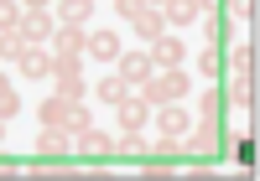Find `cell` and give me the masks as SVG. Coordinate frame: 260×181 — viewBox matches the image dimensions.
I'll list each match as a JSON object with an SVG mask.
<instances>
[{"instance_id":"f1b7e54d","label":"cell","mask_w":260,"mask_h":181,"mask_svg":"<svg viewBox=\"0 0 260 181\" xmlns=\"http://www.w3.org/2000/svg\"><path fill=\"white\" fill-rule=\"evenodd\" d=\"M219 6H224V0H198V11H203V16H213Z\"/></svg>"},{"instance_id":"3957f363","label":"cell","mask_w":260,"mask_h":181,"mask_svg":"<svg viewBox=\"0 0 260 181\" xmlns=\"http://www.w3.org/2000/svg\"><path fill=\"white\" fill-rule=\"evenodd\" d=\"M224 104H234V109H255V73L250 67H229L224 73Z\"/></svg>"},{"instance_id":"603a6c76","label":"cell","mask_w":260,"mask_h":181,"mask_svg":"<svg viewBox=\"0 0 260 181\" xmlns=\"http://www.w3.org/2000/svg\"><path fill=\"white\" fill-rule=\"evenodd\" d=\"M57 88H52V94L57 99H68V104H83V73H68V78H52Z\"/></svg>"},{"instance_id":"9a60e30c","label":"cell","mask_w":260,"mask_h":181,"mask_svg":"<svg viewBox=\"0 0 260 181\" xmlns=\"http://www.w3.org/2000/svg\"><path fill=\"white\" fill-rule=\"evenodd\" d=\"M37 155H47V161L73 155V134H68V129H42V134H37Z\"/></svg>"},{"instance_id":"8fae6325","label":"cell","mask_w":260,"mask_h":181,"mask_svg":"<svg viewBox=\"0 0 260 181\" xmlns=\"http://www.w3.org/2000/svg\"><path fill=\"white\" fill-rule=\"evenodd\" d=\"M16 73L26 78V83H42V78H52V52H47V47H26V57L16 62Z\"/></svg>"},{"instance_id":"6da1fadb","label":"cell","mask_w":260,"mask_h":181,"mask_svg":"<svg viewBox=\"0 0 260 181\" xmlns=\"http://www.w3.org/2000/svg\"><path fill=\"white\" fill-rule=\"evenodd\" d=\"M187 88H192V78H187V67H156L136 94L151 104V109H161V104H182L187 99Z\"/></svg>"},{"instance_id":"d4e9b609","label":"cell","mask_w":260,"mask_h":181,"mask_svg":"<svg viewBox=\"0 0 260 181\" xmlns=\"http://www.w3.org/2000/svg\"><path fill=\"white\" fill-rule=\"evenodd\" d=\"M6 26H21V0H0V31Z\"/></svg>"},{"instance_id":"d6986e66","label":"cell","mask_w":260,"mask_h":181,"mask_svg":"<svg viewBox=\"0 0 260 181\" xmlns=\"http://www.w3.org/2000/svg\"><path fill=\"white\" fill-rule=\"evenodd\" d=\"M26 47H31V41H26V31H21V26H6V31H0V62H21V57H26Z\"/></svg>"},{"instance_id":"7c38bea8","label":"cell","mask_w":260,"mask_h":181,"mask_svg":"<svg viewBox=\"0 0 260 181\" xmlns=\"http://www.w3.org/2000/svg\"><path fill=\"white\" fill-rule=\"evenodd\" d=\"M68 119H73V104L68 99H57V94L42 99V109H37V124L42 129H68Z\"/></svg>"},{"instance_id":"44dd1931","label":"cell","mask_w":260,"mask_h":181,"mask_svg":"<svg viewBox=\"0 0 260 181\" xmlns=\"http://www.w3.org/2000/svg\"><path fill=\"white\" fill-rule=\"evenodd\" d=\"M16 114H21V94H16V83L0 73V124H11Z\"/></svg>"},{"instance_id":"5b68a950","label":"cell","mask_w":260,"mask_h":181,"mask_svg":"<svg viewBox=\"0 0 260 181\" xmlns=\"http://www.w3.org/2000/svg\"><path fill=\"white\" fill-rule=\"evenodd\" d=\"M151 124H156L167 140H182V134L192 129V114H187L182 104H161V109H151Z\"/></svg>"},{"instance_id":"83f0119b","label":"cell","mask_w":260,"mask_h":181,"mask_svg":"<svg viewBox=\"0 0 260 181\" xmlns=\"http://www.w3.org/2000/svg\"><path fill=\"white\" fill-rule=\"evenodd\" d=\"M21 11H52V0H21Z\"/></svg>"},{"instance_id":"7a4b0ae2","label":"cell","mask_w":260,"mask_h":181,"mask_svg":"<svg viewBox=\"0 0 260 181\" xmlns=\"http://www.w3.org/2000/svg\"><path fill=\"white\" fill-rule=\"evenodd\" d=\"M73 155H83V161H110V155H115V140H110L99 124H89V129L73 134Z\"/></svg>"},{"instance_id":"4dcf8cb0","label":"cell","mask_w":260,"mask_h":181,"mask_svg":"<svg viewBox=\"0 0 260 181\" xmlns=\"http://www.w3.org/2000/svg\"><path fill=\"white\" fill-rule=\"evenodd\" d=\"M0 140H6V124H0Z\"/></svg>"},{"instance_id":"7402d4cb","label":"cell","mask_w":260,"mask_h":181,"mask_svg":"<svg viewBox=\"0 0 260 181\" xmlns=\"http://www.w3.org/2000/svg\"><path fill=\"white\" fill-rule=\"evenodd\" d=\"M125 94H136V88H125V83H120L115 73H110V78H99V83H94V99H99V104H110V109H115V104H120Z\"/></svg>"},{"instance_id":"ffe728a7","label":"cell","mask_w":260,"mask_h":181,"mask_svg":"<svg viewBox=\"0 0 260 181\" xmlns=\"http://www.w3.org/2000/svg\"><path fill=\"white\" fill-rule=\"evenodd\" d=\"M224 73H229L224 52H219V47H208V52L198 57V78H203V83H224Z\"/></svg>"},{"instance_id":"4fadbf2b","label":"cell","mask_w":260,"mask_h":181,"mask_svg":"<svg viewBox=\"0 0 260 181\" xmlns=\"http://www.w3.org/2000/svg\"><path fill=\"white\" fill-rule=\"evenodd\" d=\"M213 150H219V129H187L182 134V155H198V161H213Z\"/></svg>"},{"instance_id":"ac0fdd59","label":"cell","mask_w":260,"mask_h":181,"mask_svg":"<svg viewBox=\"0 0 260 181\" xmlns=\"http://www.w3.org/2000/svg\"><path fill=\"white\" fill-rule=\"evenodd\" d=\"M57 21H68V26H89L94 21V0H57Z\"/></svg>"},{"instance_id":"30bf717a","label":"cell","mask_w":260,"mask_h":181,"mask_svg":"<svg viewBox=\"0 0 260 181\" xmlns=\"http://www.w3.org/2000/svg\"><path fill=\"white\" fill-rule=\"evenodd\" d=\"M115 114H120V129H146V124H151V104H146L141 94H125V99L115 104Z\"/></svg>"},{"instance_id":"2e32d148","label":"cell","mask_w":260,"mask_h":181,"mask_svg":"<svg viewBox=\"0 0 260 181\" xmlns=\"http://www.w3.org/2000/svg\"><path fill=\"white\" fill-rule=\"evenodd\" d=\"M130 31H136V41H156V36L167 31V16H161L156 6H146L136 21H130Z\"/></svg>"},{"instance_id":"cb8c5ba5","label":"cell","mask_w":260,"mask_h":181,"mask_svg":"<svg viewBox=\"0 0 260 181\" xmlns=\"http://www.w3.org/2000/svg\"><path fill=\"white\" fill-rule=\"evenodd\" d=\"M224 62L229 67H250V73H255V41H234V47L224 52Z\"/></svg>"},{"instance_id":"8992f818","label":"cell","mask_w":260,"mask_h":181,"mask_svg":"<svg viewBox=\"0 0 260 181\" xmlns=\"http://www.w3.org/2000/svg\"><path fill=\"white\" fill-rule=\"evenodd\" d=\"M83 41H89V26H68V21H57L47 52L52 57H83Z\"/></svg>"},{"instance_id":"5bb4252c","label":"cell","mask_w":260,"mask_h":181,"mask_svg":"<svg viewBox=\"0 0 260 181\" xmlns=\"http://www.w3.org/2000/svg\"><path fill=\"white\" fill-rule=\"evenodd\" d=\"M224 109H229V104H224V88L208 83V88H203V104H198V124H203V129H219Z\"/></svg>"},{"instance_id":"484cf974","label":"cell","mask_w":260,"mask_h":181,"mask_svg":"<svg viewBox=\"0 0 260 181\" xmlns=\"http://www.w3.org/2000/svg\"><path fill=\"white\" fill-rule=\"evenodd\" d=\"M229 16L234 21H255V0H229Z\"/></svg>"},{"instance_id":"9c48e42d","label":"cell","mask_w":260,"mask_h":181,"mask_svg":"<svg viewBox=\"0 0 260 181\" xmlns=\"http://www.w3.org/2000/svg\"><path fill=\"white\" fill-rule=\"evenodd\" d=\"M21 31H26L31 47H47L52 31H57V16L52 11H21Z\"/></svg>"},{"instance_id":"4316f807","label":"cell","mask_w":260,"mask_h":181,"mask_svg":"<svg viewBox=\"0 0 260 181\" xmlns=\"http://www.w3.org/2000/svg\"><path fill=\"white\" fill-rule=\"evenodd\" d=\"M115 11H120V16H125V21H136V16H141V11H146V0H115Z\"/></svg>"},{"instance_id":"ba28073f","label":"cell","mask_w":260,"mask_h":181,"mask_svg":"<svg viewBox=\"0 0 260 181\" xmlns=\"http://www.w3.org/2000/svg\"><path fill=\"white\" fill-rule=\"evenodd\" d=\"M146 57H151V67H182V62H187V41H177V36L161 31V36L146 47Z\"/></svg>"},{"instance_id":"f546056e","label":"cell","mask_w":260,"mask_h":181,"mask_svg":"<svg viewBox=\"0 0 260 181\" xmlns=\"http://www.w3.org/2000/svg\"><path fill=\"white\" fill-rule=\"evenodd\" d=\"M146 6H156V11H161V6H167V0H146Z\"/></svg>"},{"instance_id":"277c9868","label":"cell","mask_w":260,"mask_h":181,"mask_svg":"<svg viewBox=\"0 0 260 181\" xmlns=\"http://www.w3.org/2000/svg\"><path fill=\"white\" fill-rule=\"evenodd\" d=\"M83 52H89L94 62H110V67H115V57L125 52V41H120V31H115V26H94V31H89V41H83Z\"/></svg>"},{"instance_id":"52a82bcc","label":"cell","mask_w":260,"mask_h":181,"mask_svg":"<svg viewBox=\"0 0 260 181\" xmlns=\"http://www.w3.org/2000/svg\"><path fill=\"white\" fill-rule=\"evenodd\" d=\"M151 73H156V67H151L146 52H120V57H115V78H120L125 88H141Z\"/></svg>"},{"instance_id":"e0dca14e","label":"cell","mask_w":260,"mask_h":181,"mask_svg":"<svg viewBox=\"0 0 260 181\" xmlns=\"http://www.w3.org/2000/svg\"><path fill=\"white\" fill-rule=\"evenodd\" d=\"M161 16H167V26H177V31H182V26H192L203 11H198V0H167Z\"/></svg>"}]
</instances>
